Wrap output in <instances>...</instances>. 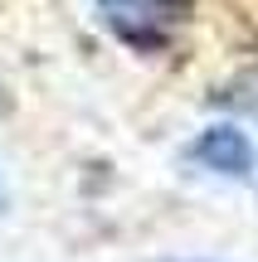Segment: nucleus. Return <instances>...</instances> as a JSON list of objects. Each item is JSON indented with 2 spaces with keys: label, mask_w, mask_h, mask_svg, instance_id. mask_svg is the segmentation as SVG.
I'll return each instance as SVG.
<instances>
[{
  "label": "nucleus",
  "mask_w": 258,
  "mask_h": 262,
  "mask_svg": "<svg viewBox=\"0 0 258 262\" xmlns=\"http://www.w3.org/2000/svg\"><path fill=\"white\" fill-rule=\"evenodd\" d=\"M185 10H190V0H103L107 25L136 49L166 44V29L185 19Z\"/></svg>",
  "instance_id": "1"
},
{
  "label": "nucleus",
  "mask_w": 258,
  "mask_h": 262,
  "mask_svg": "<svg viewBox=\"0 0 258 262\" xmlns=\"http://www.w3.org/2000/svg\"><path fill=\"white\" fill-rule=\"evenodd\" d=\"M185 156L200 170H214V175H229V180H244L253 170V146L239 126H205Z\"/></svg>",
  "instance_id": "2"
},
{
  "label": "nucleus",
  "mask_w": 258,
  "mask_h": 262,
  "mask_svg": "<svg viewBox=\"0 0 258 262\" xmlns=\"http://www.w3.org/2000/svg\"><path fill=\"white\" fill-rule=\"evenodd\" d=\"M224 102H229V107H244V112H258V68H253V73H244L239 83L224 88Z\"/></svg>",
  "instance_id": "3"
}]
</instances>
